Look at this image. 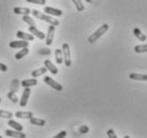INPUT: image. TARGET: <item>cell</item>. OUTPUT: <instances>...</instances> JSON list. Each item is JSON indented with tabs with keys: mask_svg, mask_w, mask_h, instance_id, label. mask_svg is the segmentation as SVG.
Instances as JSON below:
<instances>
[{
	"mask_svg": "<svg viewBox=\"0 0 147 138\" xmlns=\"http://www.w3.org/2000/svg\"><path fill=\"white\" fill-rule=\"evenodd\" d=\"M44 81H45V83H46V84L49 85V86H51L52 88H54L55 90H57V91L63 90V86H61L59 83H57L55 80H53L51 77H45Z\"/></svg>",
	"mask_w": 147,
	"mask_h": 138,
	"instance_id": "277c9868",
	"label": "cell"
},
{
	"mask_svg": "<svg viewBox=\"0 0 147 138\" xmlns=\"http://www.w3.org/2000/svg\"><path fill=\"white\" fill-rule=\"evenodd\" d=\"M31 94V89L30 87H24V91L22 92V96H21V99L19 100V104L21 107H24L27 106L28 104V100H29V97Z\"/></svg>",
	"mask_w": 147,
	"mask_h": 138,
	"instance_id": "8992f818",
	"label": "cell"
},
{
	"mask_svg": "<svg viewBox=\"0 0 147 138\" xmlns=\"http://www.w3.org/2000/svg\"><path fill=\"white\" fill-rule=\"evenodd\" d=\"M37 80L36 77H33V79H27V80H24L21 82V86L24 87H31V86H36L37 85Z\"/></svg>",
	"mask_w": 147,
	"mask_h": 138,
	"instance_id": "5bb4252c",
	"label": "cell"
},
{
	"mask_svg": "<svg viewBox=\"0 0 147 138\" xmlns=\"http://www.w3.org/2000/svg\"><path fill=\"white\" fill-rule=\"evenodd\" d=\"M32 14H33V15L36 17V18H38V19H41V20L46 21V22H48V24H53V26H55V27H57V26L59 24V21L57 20L56 18L52 17L51 15L44 14V13H41V12H39V11H37V10H33V11H32Z\"/></svg>",
	"mask_w": 147,
	"mask_h": 138,
	"instance_id": "6da1fadb",
	"label": "cell"
},
{
	"mask_svg": "<svg viewBox=\"0 0 147 138\" xmlns=\"http://www.w3.org/2000/svg\"><path fill=\"white\" fill-rule=\"evenodd\" d=\"M13 12L16 15H29L31 13V10L28 9V7H14Z\"/></svg>",
	"mask_w": 147,
	"mask_h": 138,
	"instance_id": "4fadbf2b",
	"label": "cell"
},
{
	"mask_svg": "<svg viewBox=\"0 0 147 138\" xmlns=\"http://www.w3.org/2000/svg\"><path fill=\"white\" fill-rule=\"evenodd\" d=\"M7 65L0 63V71H7Z\"/></svg>",
	"mask_w": 147,
	"mask_h": 138,
	"instance_id": "d6a6232c",
	"label": "cell"
},
{
	"mask_svg": "<svg viewBox=\"0 0 147 138\" xmlns=\"http://www.w3.org/2000/svg\"><path fill=\"white\" fill-rule=\"evenodd\" d=\"M7 98H9L13 103H17V102H19V99H18V97L16 96V94L12 90L9 91V94H7Z\"/></svg>",
	"mask_w": 147,
	"mask_h": 138,
	"instance_id": "484cf974",
	"label": "cell"
},
{
	"mask_svg": "<svg viewBox=\"0 0 147 138\" xmlns=\"http://www.w3.org/2000/svg\"><path fill=\"white\" fill-rule=\"evenodd\" d=\"M134 52H137V53H145V52H147V44L137 45L134 47Z\"/></svg>",
	"mask_w": 147,
	"mask_h": 138,
	"instance_id": "603a6c76",
	"label": "cell"
},
{
	"mask_svg": "<svg viewBox=\"0 0 147 138\" xmlns=\"http://www.w3.org/2000/svg\"><path fill=\"white\" fill-rule=\"evenodd\" d=\"M15 116L20 119H30L31 117H33V113L32 111H16Z\"/></svg>",
	"mask_w": 147,
	"mask_h": 138,
	"instance_id": "9a60e30c",
	"label": "cell"
},
{
	"mask_svg": "<svg viewBox=\"0 0 147 138\" xmlns=\"http://www.w3.org/2000/svg\"><path fill=\"white\" fill-rule=\"evenodd\" d=\"M108 29H109V24H103L96 31H95V32H93L90 36L88 37V41H89V43H94V41H96L100 36H103L104 34L107 32Z\"/></svg>",
	"mask_w": 147,
	"mask_h": 138,
	"instance_id": "7a4b0ae2",
	"label": "cell"
},
{
	"mask_svg": "<svg viewBox=\"0 0 147 138\" xmlns=\"http://www.w3.org/2000/svg\"><path fill=\"white\" fill-rule=\"evenodd\" d=\"M54 34H55V26L50 24L49 28H48L47 36H46V45H47V46L52 45V43H53V38H54Z\"/></svg>",
	"mask_w": 147,
	"mask_h": 138,
	"instance_id": "5b68a950",
	"label": "cell"
},
{
	"mask_svg": "<svg viewBox=\"0 0 147 138\" xmlns=\"http://www.w3.org/2000/svg\"><path fill=\"white\" fill-rule=\"evenodd\" d=\"M66 136H67V132L61 131V132H59L56 136H54V138H64V137H66Z\"/></svg>",
	"mask_w": 147,
	"mask_h": 138,
	"instance_id": "1f68e13d",
	"label": "cell"
},
{
	"mask_svg": "<svg viewBox=\"0 0 147 138\" xmlns=\"http://www.w3.org/2000/svg\"><path fill=\"white\" fill-rule=\"evenodd\" d=\"M107 136L109 138H117V134H115V132L113 130H108L107 131Z\"/></svg>",
	"mask_w": 147,
	"mask_h": 138,
	"instance_id": "4dcf8cb0",
	"label": "cell"
},
{
	"mask_svg": "<svg viewBox=\"0 0 147 138\" xmlns=\"http://www.w3.org/2000/svg\"><path fill=\"white\" fill-rule=\"evenodd\" d=\"M30 122L31 124L38 125V126H44L46 124V121H45L44 119H39V118H34V117L30 118Z\"/></svg>",
	"mask_w": 147,
	"mask_h": 138,
	"instance_id": "ffe728a7",
	"label": "cell"
},
{
	"mask_svg": "<svg viewBox=\"0 0 147 138\" xmlns=\"http://www.w3.org/2000/svg\"><path fill=\"white\" fill-rule=\"evenodd\" d=\"M45 13L48 15H52V16H61L63 15V11L59 9H55L52 7H45Z\"/></svg>",
	"mask_w": 147,
	"mask_h": 138,
	"instance_id": "52a82bcc",
	"label": "cell"
},
{
	"mask_svg": "<svg viewBox=\"0 0 147 138\" xmlns=\"http://www.w3.org/2000/svg\"><path fill=\"white\" fill-rule=\"evenodd\" d=\"M0 102H1V98H0Z\"/></svg>",
	"mask_w": 147,
	"mask_h": 138,
	"instance_id": "e575fe53",
	"label": "cell"
},
{
	"mask_svg": "<svg viewBox=\"0 0 147 138\" xmlns=\"http://www.w3.org/2000/svg\"><path fill=\"white\" fill-rule=\"evenodd\" d=\"M46 72H47V68L41 67V68H38V69H36V70H33L31 74H32V77H40V75L45 74Z\"/></svg>",
	"mask_w": 147,
	"mask_h": 138,
	"instance_id": "44dd1931",
	"label": "cell"
},
{
	"mask_svg": "<svg viewBox=\"0 0 147 138\" xmlns=\"http://www.w3.org/2000/svg\"><path fill=\"white\" fill-rule=\"evenodd\" d=\"M0 138H1V136H0Z\"/></svg>",
	"mask_w": 147,
	"mask_h": 138,
	"instance_id": "d590c367",
	"label": "cell"
},
{
	"mask_svg": "<svg viewBox=\"0 0 147 138\" xmlns=\"http://www.w3.org/2000/svg\"><path fill=\"white\" fill-rule=\"evenodd\" d=\"M87 2H89V3H92V2H94V0H86Z\"/></svg>",
	"mask_w": 147,
	"mask_h": 138,
	"instance_id": "836d02e7",
	"label": "cell"
},
{
	"mask_svg": "<svg viewBox=\"0 0 147 138\" xmlns=\"http://www.w3.org/2000/svg\"><path fill=\"white\" fill-rule=\"evenodd\" d=\"M45 67L47 68V70H49L52 74H57L58 73V69L56 68V66H54L53 63L50 60H46L44 63Z\"/></svg>",
	"mask_w": 147,
	"mask_h": 138,
	"instance_id": "8fae6325",
	"label": "cell"
},
{
	"mask_svg": "<svg viewBox=\"0 0 147 138\" xmlns=\"http://www.w3.org/2000/svg\"><path fill=\"white\" fill-rule=\"evenodd\" d=\"M29 46V41H13L10 43V48L12 49H17V48H24Z\"/></svg>",
	"mask_w": 147,
	"mask_h": 138,
	"instance_id": "9c48e42d",
	"label": "cell"
},
{
	"mask_svg": "<svg viewBox=\"0 0 147 138\" xmlns=\"http://www.w3.org/2000/svg\"><path fill=\"white\" fill-rule=\"evenodd\" d=\"M29 3H34V4H39V5H44L46 4V0H27Z\"/></svg>",
	"mask_w": 147,
	"mask_h": 138,
	"instance_id": "f1b7e54d",
	"label": "cell"
},
{
	"mask_svg": "<svg viewBox=\"0 0 147 138\" xmlns=\"http://www.w3.org/2000/svg\"><path fill=\"white\" fill-rule=\"evenodd\" d=\"M72 2H73V4L75 5V7H76V10L78 11V12H82V11H84V9H85V7H84V3L82 0H71Z\"/></svg>",
	"mask_w": 147,
	"mask_h": 138,
	"instance_id": "cb8c5ba5",
	"label": "cell"
},
{
	"mask_svg": "<svg viewBox=\"0 0 147 138\" xmlns=\"http://www.w3.org/2000/svg\"><path fill=\"white\" fill-rule=\"evenodd\" d=\"M0 117H1V118H7V119H11V118L13 117V113L0 109Z\"/></svg>",
	"mask_w": 147,
	"mask_h": 138,
	"instance_id": "4316f807",
	"label": "cell"
},
{
	"mask_svg": "<svg viewBox=\"0 0 147 138\" xmlns=\"http://www.w3.org/2000/svg\"><path fill=\"white\" fill-rule=\"evenodd\" d=\"M55 60L58 65L63 64L64 62V55H63V50L61 49H56L55 50Z\"/></svg>",
	"mask_w": 147,
	"mask_h": 138,
	"instance_id": "d6986e66",
	"label": "cell"
},
{
	"mask_svg": "<svg viewBox=\"0 0 147 138\" xmlns=\"http://www.w3.org/2000/svg\"><path fill=\"white\" fill-rule=\"evenodd\" d=\"M7 125H10L11 128H13L14 130H16V131H19L21 132L22 130H24V126L20 124V123H18L17 121H15V120H12V119H10L9 120V122H7Z\"/></svg>",
	"mask_w": 147,
	"mask_h": 138,
	"instance_id": "ac0fdd59",
	"label": "cell"
},
{
	"mask_svg": "<svg viewBox=\"0 0 147 138\" xmlns=\"http://www.w3.org/2000/svg\"><path fill=\"white\" fill-rule=\"evenodd\" d=\"M61 50H63V55H64L65 65H66L67 67H71L72 61H71V52H70V46H69V44H67V43L63 44Z\"/></svg>",
	"mask_w": 147,
	"mask_h": 138,
	"instance_id": "3957f363",
	"label": "cell"
},
{
	"mask_svg": "<svg viewBox=\"0 0 147 138\" xmlns=\"http://www.w3.org/2000/svg\"><path fill=\"white\" fill-rule=\"evenodd\" d=\"M16 36L20 39H24V41H33L34 39V35L32 34H28L26 32H22V31H17Z\"/></svg>",
	"mask_w": 147,
	"mask_h": 138,
	"instance_id": "7c38bea8",
	"label": "cell"
},
{
	"mask_svg": "<svg viewBox=\"0 0 147 138\" xmlns=\"http://www.w3.org/2000/svg\"><path fill=\"white\" fill-rule=\"evenodd\" d=\"M28 53H29V49H28V47H24V48H22V50H20L19 52H17L16 55H15V58H16V60H21V58L26 56Z\"/></svg>",
	"mask_w": 147,
	"mask_h": 138,
	"instance_id": "7402d4cb",
	"label": "cell"
},
{
	"mask_svg": "<svg viewBox=\"0 0 147 138\" xmlns=\"http://www.w3.org/2000/svg\"><path fill=\"white\" fill-rule=\"evenodd\" d=\"M29 32H30L32 35L36 36L37 38H39V39H45V38H46V35H45L41 31L38 30L35 26H30V27H29Z\"/></svg>",
	"mask_w": 147,
	"mask_h": 138,
	"instance_id": "ba28073f",
	"label": "cell"
},
{
	"mask_svg": "<svg viewBox=\"0 0 147 138\" xmlns=\"http://www.w3.org/2000/svg\"><path fill=\"white\" fill-rule=\"evenodd\" d=\"M129 77L131 80L136 81H147V74H141V73H130Z\"/></svg>",
	"mask_w": 147,
	"mask_h": 138,
	"instance_id": "2e32d148",
	"label": "cell"
},
{
	"mask_svg": "<svg viewBox=\"0 0 147 138\" xmlns=\"http://www.w3.org/2000/svg\"><path fill=\"white\" fill-rule=\"evenodd\" d=\"M134 34L139 41H147V36L144 33H142V31H141L140 29H138V28H136V29L134 30Z\"/></svg>",
	"mask_w": 147,
	"mask_h": 138,
	"instance_id": "e0dca14e",
	"label": "cell"
},
{
	"mask_svg": "<svg viewBox=\"0 0 147 138\" xmlns=\"http://www.w3.org/2000/svg\"><path fill=\"white\" fill-rule=\"evenodd\" d=\"M5 135H7V137H15V138H26V134L22 133V132H19V131H12V130H7L5 131Z\"/></svg>",
	"mask_w": 147,
	"mask_h": 138,
	"instance_id": "30bf717a",
	"label": "cell"
},
{
	"mask_svg": "<svg viewBox=\"0 0 147 138\" xmlns=\"http://www.w3.org/2000/svg\"><path fill=\"white\" fill-rule=\"evenodd\" d=\"M22 20L26 22V24H28L29 26H35V21H34V19L32 18V17H30L29 15H24L22 16Z\"/></svg>",
	"mask_w": 147,
	"mask_h": 138,
	"instance_id": "d4e9b609",
	"label": "cell"
},
{
	"mask_svg": "<svg viewBox=\"0 0 147 138\" xmlns=\"http://www.w3.org/2000/svg\"><path fill=\"white\" fill-rule=\"evenodd\" d=\"M18 87H19V81H18V80H14L12 85H11V89H12V91L15 92L16 90H18Z\"/></svg>",
	"mask_w": 147,
	"mask_h": 138,
	"instance_id": "83f0119b",
	"label": "cell"
},
{
	"mask_svg": "<svg viewBox=\"0 0 147 138\" xmlns=\"http://www.w3.org/2000/svg\"><path fill=\"white\" fill-rule=\"evenodd\" d=\"M78 131H80V134H87L88 132H89V128H88L87 125H80Z\"/></svg>",
	"mask_w": 147,
	"mask_h": 138,
	"instance_id": "f546056e",
	"label": "cell"
}]
</instances>
